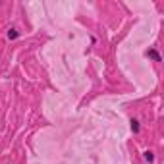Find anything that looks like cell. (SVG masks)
Returning a JSON list of instances; mask_svg holds the SVG:
<instances>
[{
  "label": "cell",
  "mask_w": 164,
  "mask_h": 164,
  "mask_svg": "<svg viewBox=\"0 0 164 164\" xmlns=\"http://www.w3.org/2000/svg\"><path fill=\"white\" fill-rule=\"evenodd\" d=\"M145 56L152 58V60H154V62H160V60H162V58H160V54H158L157 50H147V52H145Z\"/></svg>",
  "instance_id": "6da1fadb"
},
{
  "label": "cell",
  "mask_w": 164,
  "mask_h": 164,
  "mask_svg": "<svg viewBox=\"0 0 164 164\" xmlns=\"http://www.w3.org/2000/svg\"><path fill=\"white\" fill-rule=\"evenodd\" d=\"M18 37H19V31H18V29H14V27H12V29L8 31V39H18Z\"/></svg>",
  "instance_id": "7a4b0ae2"
},
{
  "label": "cell",
  "mask_w": 164,
  "mask_h": 164,
  "mask_svg": "<svg viewBox=\"0 0 164 164\" xmlns=\"http://www.w3.org/2000/svg\"><path fill=\"white\" fill-rule=\"evenodd\" d=\"M129 124H131V131L133 133H139V120H131Z\"/></svg>",
  "instance_id": "3957f363"
},
{
  "label": "cell",
  "mask_w": 164,
  "mask_h": 164,
  "mask_svg": "<svg viewBox=\"0 0 164 164\" xmlns=\"http://www.w3.org/2000/svg\"><path fill=\"white\" fill-rule=\"evenodd\" d=\"M143 154H145V160H147V162H152V160H154V154H152V151H145Z\"/></svg>",
  "instance_id": "277c9868"
}]
</instances>
